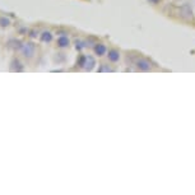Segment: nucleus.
<instances>
[{
    "label": "nucleus",
    "instance_id": "nucleus-15",
    "mask_svg": "<svg viewBox=\"0 0 195 195\" xmlns=\"http://www.w3.org/2000/svg\"><path fill=\"white\" fill-rule=\"evenodd\" d=\"M148 2H149V4H153V5H156V4H158V3L161 2V0H148Z\"/></svg>",
    "mask_w": 195,
    "mask_h": 195
},
{
    "label": "nucleus",
    "instance_id": "nucleus-4",
    "mask_svg": "<svg viewBox=\"0 0 195 195\" xmlns=\"http://www.w3.org/2000/svg\"><path fill=\"white\" fill-rule=\"evenodd\" d=\"M10 72H14V73H21L24 70V65L22 64V61L18 59V57H13L10 61V65H9Z\"/></svg>",
    "mask_w": 195,
    "mask_h": 195
},
{
    "label": "nucleus",
    "instance_id": "nucleus-6",
    "mask_svg": "<svg viewBox=\"0 0 195 195\" xmlns=\"http://www.w3.org/2000/svg\"><path fill=\"white\" fill-rule=\"evenodd\" d=\"M93 53L98 56V57H101V56H105L106 54H107V47L103 43H98V42H96L94 43V46H93Z\"/></svg>",
    "mask_w": 195,
    "mask_h": 195
},
{
    "label": "nucleus",
    "instance_id": "nucleus-11",
    "mask_svg": "<svg viewBox=\"0 0 195 195\" xmlns=\"http://www.w3.org/2000/svg\"><path fill=\"white\" fill-rule=\"evenodd\" d=\"M10 24H11V22H10V19L8 18V17H0V27L7 28Z\"/></svg>",
    "mask_w": 195,
    "mask_h": 195
},
{
    "label": "nucleus",
    "instance_id": "nucleus-10",
    "mask_svg": "<svg viewBox=\"0 0 195 195\" xmlns=\"http://www.w3.org/2000/svg\"><path fill=\"white\" fill-rule=\"evenodd\" d=\"M74 45H75V49L78 51H82L83 49L88 47V43L85 41H82V40H75V41H74Z\"/></svg>",
    "mask_w": 195,
    "mask_h": 195
},
{
    "label": "nucleus",
    "instance_id": "nucleus-5",
    "mask_svg": "<svg viewBox=\"0 0 195 195\" xmlns=\"http://www.w3.org/2000/svg\"><path fill=\"white\" fill-rule=\"evenodd\" d=\"M23 46V41H21L19 38H10L7 42V47L11 51H21Z\"/></svg>",
    "mask_w": 195,
    "mask_h": 195
},
{
    "label": "nucleus",
    "instance_id": "nucleus-12",
    "mask_svg": "<svg viewBox=\"0 0 195 195\" xmlns=\"http://www.w3.org/2000/svg\"><path fill=\"white\" fill-rule=\"evenodd\" d=\"M98 72L102 73V72H112V69L108 66L107 64H101V66L98 68Z\"/></svg>",
    "mask_w": 195,
    "mask_h": 195
},
{
    "label": "nucleus",
    "instance_id": "nucleus-2",
    "mask_svg": "<svg viewBox=\"0 0 195 195\" xmlns=\"http://www.w3.org/2000/svg\"><path fill=\"white\" fill-rule=\"evenodd\" d=\"M21 53H22L23 57H26V59H32V57L34 56V54H36V45H34L32 41L23 42Z\"/></svg>",
    "mask_w": 195,
    "mask_h": 195
},
{
    "label": "nucleus",
    "instance_id": "nucleus-13",
    "mask_svg": "<svg viewBox=\"0 0 195 195\" xmlns=\"http://www.w3.org/2000/svg\"><path fill=\"white\" fill-rule=\"evenodd\" d=\"M28 33H30V37L31 38H36L37 36H40L37 30H31V31H28Z\"/></svg>",
    "mask_w": 195,
    "mask_h": 195
},
{
    "label": "nucleus",
    "instance_id": "nucleus-7",
    "mask_svg": "<svg viewBox=\"0 0 195 195\" xmlns=\"http://www.w3.org/2000/svg\"><path fill=\"white\" fill-rule=\"evenodd\" d=\"M56 45L59 49H68L70 46V40L68 36H59V38L56 40Z\"/></svg>",
    "mask_w": 195,
    "mask_h": 195
},
{
    "label": "nucleus",
    "instance_id": "nucleus-14",
    "mask_svg": "<svg viewBox=\"0 0 195 195\" xmlns=\"http://www.w3.org/2000/svg\"><path fill=\"white\" fill-rule=\"evenodd\" d=\"M56 34H59V36H66L68 31L66 30H62V28H61V30H57L56 31Z\"/></svg>",
    "mask_w": 195,
    "mask_h": 195
},
{
    "label": "nucleus",
    "instance_id": "nucleus-8",
    "mask_svg": "<svg viewBox=\"0 0 195 195\" xmlns=\"http://www.w3.org/2000/svg\"><path fill=\"white\" fill-rule=\"evenodd\" d=\"M106 56H107L108 61H111V62H117L120 60V53H119V50H116V49L108 50Z\"/></svg>",
    "mask_w": 195,
    "mask_h": 195
},
{
    "label": "nucleus",
    "instance_id": "nucleus-1",
    "mask_svg": "<svg viewBox=\"0 0 195 195\" xmlns=\"http://www.w3.org/2000/svg\"><path fill=\"white\" fill-rule=\"evenodd\" d=\"M78 65L80 68H83L84 70L91 72V70H93L96 66V59L91 55H82L78 60Z\"/></svg>",
    "mask_w": 195,
    "mask_h": 195
},
{
    "label": "nucleus",
    "instance_id": "nucleus-3",
    "mask_svg": "<svg viewBox=\"0 0 195 195\" xmlns=\"http://www.w3.org/2000/svg\"><path fill=\"white\" fill-rule=\"evenodd\" d=\"M135 66L138 70H140V72H149L152 69L151 61L148 59H144V57H139V59L135 61Z\"/></svg>",
    "mask_w": 195,
    "mask_h": 195
},
{
    "label": "nucleus",
    "instance_id": "nucleus-9",
    "mask_svg": "<svg viewBox=\"0 0 195 195\" xmlns=\"http://www.w3.org/2000/svg\"><path fill=\"white\" fill-rule=\"evenodd\" d=\"M53 38H54V34L50 31H43V32L40 33V41H42V42L49 43V42L53 41Z\"/></svg>",
    "mask_w": 195,
    "mask_h": 195
}]
</instances>
